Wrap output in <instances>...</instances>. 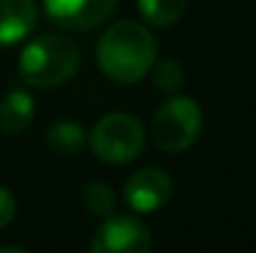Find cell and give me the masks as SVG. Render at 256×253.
Masks as SVG:
<instances>
[{"instance_id": "7c38bea8", "label": "cell", "mask_w": 256, "mask_h": 253, "mask_svg": "<svg viewBox=\"0 0 256 253\" xmlns=\"http://www.w3.org/2000/svg\"><path fill=\"white\" fill-rule=\"evenodd\" d=\"M82 204L92 216H110L114 209V191L104 181H90L82 191Z\"/></svg>"}, {"instance_id": "30bf717a", "label": "cell", "mask_w": 256, "mask_h": 253, "mask_svg": "<svg viewBox=\"0 0 256 253\" xmlns=\"http://www.w3.org/2000/svg\"><path fill=\"white\" fill-rule=\"evenodd\" d=\"M137 7H140V15L144 17L147 25L172 27L184 17L189 0H137Z\"/></svg>"}, {"instance_id": "7a4b0ae2", "label": "cell", "mask_w": 256, "mask_h": 253, "mask_svg": "<svg viewBox=\"0 0 256 253\" xmlns=\"http://www.w3.org/2000/svg\"><path fill=\"white\" fill-rule=\"evenodd\" d=\"M80 67V50L62 35H40L20 52V77L35 89L60 87L75 77Z\"/></svg>"}, {"instance_id": "4fadbf2b", "label": "cell", "mask_w": 256, "mask_h": 253, "mask_svg": "<svg viewBox=\"0 0 256 253\" xmlns=\"http://www.w3.org/2000/svg\"><path fill=\"white\" fill-rule=\"evenodd\" d=\"M152 72V82L160 92L164 94H176L184 84V70L176 60H162V62H154V67L150 70Z\"/></svg>"}, {"instance_id": "5bb4252c", "label": "cell", "mask_w": 256, "mask_h": 253, "mask_svg": "<svg viewBox=\"0 0 256 253\" xmlns=\"http://www.w3.org/2000/svg\"><path fill=\"white\" fill-rule=\"evenodd\" d=\"M15 196L5 189V186H0V229H5L12 219H15Z\"/></svg>"}, {"instance_id": "6da1fadb", "label": "cell", "mask_w": 256, "mask_h": 253, "mask_svg": "<svg viewBox=\"0 0 256 253\" xmlns=\"http://www.w3.org/2000/svg\"><path fill=\"white\" fill-rule=\"evenodd\" d=\"M94 57L104 77L120 84H134L154 67L157 42L142 22L120 20L100 35Z\"/></svg>"}, {"instance_id": "52a82bcc", "label": "cell", "mask_w": 256, "mask_h": 253, "mask_svg": "<svg viewBox=\"0 0 256 253\" xmlns=\"http://www.w3.org/2000/svg\"><path fill=\"white\" fill-rule=\"evenodd\" d=\"M174 184L164 169L144 167L134 171L124 184V201L137 214H152L160 211L172 199Z\"/></svg>"}, {"instance_id": "9a60e30c", "label": "cell", "mask_w": 256, "mask_h": 253, "mask_svg": "<svg viewBox=\"0 0 256 253\" xmlns=\"http://www.w3.org/2000/svg\"><path fill=\"white\" fill-rule=\"evenodd\" d=\"M0 253H28V251H22V249H18V246H2Z\"/></svg>"}, {"instance_id": "9c48e42d", "label": "cell", "mask_w": 256, "mask_h": 253, "mask_svg": "<svg viewBox=\"0 0 256 253\" xmlns=\"http://www.w3.org/2000/svg\"><path fill=\"white\" fill-rule=\"evenodd\" d=\"M35 117V99L25 89H12L0 102V132L20 134L30 127Z\"/></svg>"}, {"instance_id": "5b68a950", "label": "cell", "mask_w": 256, "mask_h": 253, "mask_svg": "<svg viewBox=\"0 0 256 253\" xmlns=\"http://www.w3.org/2000/svg\"><path fill=\"white\" fill-rule=\"evenodd\" d=\"M150 229L134 216H107L92 236L90 253H150Z\"/></svg>"}, {"instance_id": "8fae6325", "label": "cell", "mask_w": 256, "mask_h": 253, "mask_svg": "<svg viewBox=\"0 0 256 253\" xmlns=\"http://www.w3.org/2000/svg\"><path fill=\"white\" fill-rule=\"evenodd\" d=\"M48 147L60 154V157H72L78 154L87 142L85 129L78 124V122H68V119H60L55 122L50 129H48Z\"/></svg>"}, {"instance_id": "277c9868", "label": "cell", "mask_w": 256, "mask_h": 253, "mask_svg": "<svg viewBox=\"0 0 256 253\" xmlns=\"http://www.w3.org/2000/svg\"><path fill=\"white\" fill-rule=\"evenodd\" d=\"M204 127L202 107L192 97L174 94L162 102L152 117V142L167 154H179L189 149Z\"/></svg>"}, {"instance_id": "ba28073f", "label": "cell", "mask_w": 256, "mask_h": 253, "mask_svg": "<svg viewBox=\"0 0 256 253\" xmlns=\"http://www.w3.org/2000/svg\"><path fill=\"white\" fill-rule=\"evenodd\" d=\"M38 22L35 0H0V45L25 40Z\"/></svg>"}, {"instance_id": "3957f363", "label": "cell", "mask_w": 256, "mask_h": 253, "mask_svg": "<svg viewBox=\"0 0 256 253\" xmlns=\"http://www.w3.org/2000/svg\"><path fill=\"white\" fill-rule=\"evenodd\" d=\"M87 139H90L92 154L102 164H112V167L134 162L144 152V144H147L142 122L127 112H110L100 117Z\"/></svg>"}, {"instance_id": "8992f818", "label": "cell", "mask_w": 256, "mask_h": 253, "mask_svg": "<svg viewBox=\"0 0 256 253\" xmlns=\"http://www.w3.org/2000/svg\"><path fill=\"white\" fill-rule=\"evenodd\" d=\"M48 17L72 32H87L104 25L117 10L120 0H42Z\"/></svg>"}]
</instances>
